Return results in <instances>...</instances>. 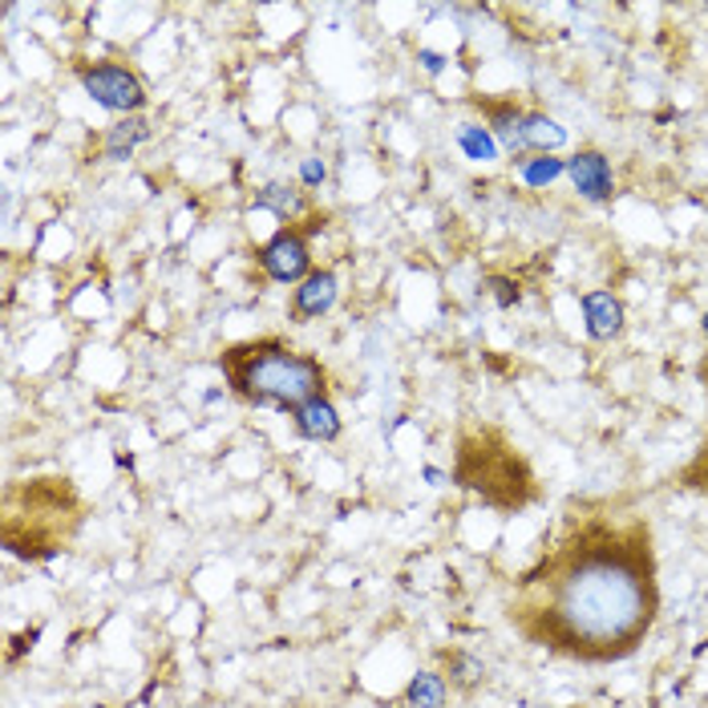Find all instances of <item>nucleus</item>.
I'll use <instances>...</instances> for the list:
<instances>
[{"mask_svg":"<svg viewBox=\"0 0 708 708\" xmlns=\"http://www.w3.org/2000/svg\"><path fill=\"white\" fill-rule=\"evenodd\" d=\"M656 608L647 526L620 514H587L523 575L511 620L538 647L608 664L640 647Z\"/></svg>","mask_w":708,"mask_h":708,"instance_id":"nucleus-1","label":"nucleus"},{"mask_svg":"<svg viewBox=\"0 0 708 708\" xmlns=\"http://www.w3.org/2000/svg\"><path fill=\"white\" fill-rule=\"evenodd\" d=\"M219 368L232 393L247 405L300 409L312 397H324V368L312 356L296 353L283 341H244L219 356Z\"/></svg>","mask_w":708,"mask_h":708,"instance_id":"nucleus-2","label":"nucleus"},{"mask_svg":"<svg viewBox=\"0 0 708 708\" xmlns=\"http://www.w3.org/2000/svg\"><path fill=\"white\" fill-rule=\"evenodd\" d=\"M453 478L458 486L474 490L478 498L490 502V506H523L530 494H535V482H530V470L518 453L498 438V433H465L462 446H458V465H453Z\"/></svg>","mask_w":708,"mask_h":708,"instance_id":"nucleus-3","label":"nucleus"},{"mask_svg":"<svg viewBox=\"0 0 708 708\" xmlns=\"http://www.w3.org/2000/svg\"><path fill=\"white\" fill-rule=\"evenodd\" d=\"M33 506V526L29 535L17 543V555H29V559H45V555H57L62 543L74 535L77 526V498L74 490L65 486V478H37L21 490Z\"/></svg>","mask_w":708,"mask_h":708,"instance_id":"nucleus-4","label":"nucleus"},{"mask_svg":"<svg viewBox=\"0 0 708 708\" xmlns=\"http://www.w3.org/2000/svg\"><path fill=\"white\" fill-rule=\"evenodd\" d=\"M77 82H82V89L98 101L101 110L110 114H135L147 106V89H142L135 69H126V65H114V62L82 65V69H77Z\"/></svg>","mask_w":708,"mask_h":708,"instance_id":"nucleus-5","label":"nucleus"},{"mask_svg":"<svg viewBox=\"0 0 708 708\" xmlns=\"http://www.w3.org/2000/svg\"><path fill=\"white\" fill-rule=\"evenodd\" d=\"M259 268L268 271L276 283H296L312 276V251L308 235L300 227H280L268 244L259 247Z\"/></svg>","mask_w":708,"mask_h":708,"instance_id":"nucleus-6","label":"nucleus"},{"mask_svg":"<svg viewBox=\"0 0 708 708\" xmlns=\"http://www.w3.org/2000/svg\"><path fill=\"white\" fill-rule=\"evenodd\" d=\"M567 174H571L575 191L591 203H603L611 199V162L599 154V150H579L571 162H567Z\"/></svg>","mask_w":708,"mask_h":708,"instance_id":"nucleus-7","label":"nucleus"},{"mask_svg":"<svg viewBox=\"0 0 708 708\" xmlns=\"http://www.w3.org/2000/svg\"><path fill=\"white\" fill-rule=\"evenodd\" d=\"M336 292H341V283L332 271H312L308 280H300V288L292 292V312L296 320H317L324 317L332 304H336Z\"/></svg>","mask_w":708,"mask_h":708,"instance_id":"nucleus-8","label":"nucleus"},{"mask_svg":"<svg viewBox=\"0 0 708 708\" xmlns=\"http://www.w3.org/2000/svg\"><path fill=\"white\" fill-rule=\"evenodd\" d=\"M579 304H583V324H587V336H591V341H611V336H620V332H623L620 296L587 292Z\"/></svg>","mask_w":708,"mask_h":708,"instance_id":"nucleus-9","label":"nucleus"},{"mask_svg":"<svg viewBox=\"0 0 708 708\" xmlns=\"http://www.w3.org/2000/svg\"><path fill=\"white\" fill-rule=\"evenodd\" d=\"M292 417H296L300 438H308V441L341 438V414H336V405H332L329 397H312V401H304L300 409H292Z\"/></svg>","mask_w":708,"mask_h":708,"instance_id":"nucleus-10","label":"nucleus"},{"mask_svg":"<svg viewBox=\"0 0 708 708\" xmlns=\"http://www.w3.org/2000/svg\"><path fill=\"white\" fill-rule=\"evenodd\" d=\"M567 147V130L547 114H523V150L550 154V150Z\"/></svg>","mask_w":708,"mask_h":708,"instance_id":"nucleus-11","label":"nucleus"},{"mask_svg":"<svg viewBox=\"0 0 708 708\" xmlns=\"http://www.w3.org/2000/svg\"><path fill=\"white\" fill-rule=\"evenodd\" d=\"M150 126L147 118H122L118 126H110V135H106V159H130L138 150V142H147Z\"/></svg>","mask_w":708,"mask_h":708,"instance_id":"nucleus-12","label":"nucleus"},{"mask_svg":"<svg viewBox=\"0 0 708 708\" xmlns=\"http://www.w3.org/2000/svg\"><path fill=\"white\" fill-rule=\"evenodd\" d=\"M458 147L465 150V159L474 162L498 159V138L490 135V126H458Z\"/></svg>","mask_w":708,"mask_h":708,"instance_id":"nucleus-13","label":"nucleus"},{"mask_svg":"<svg viewBox=\"0 0 708 708\" xmlns=\"http://www.w3.org/2000/svg\"><path fill=\"white\" fill-rule=\"evenodd\" d=\"M562 171H567V162L550 159V154H523V159H518V174H523L526 186H547L555 183Z\"/></svg>","mask_w":708,"mask_h":708,"instance_id":"nucleus-14","label":"nucleus"},{"mask_svg":"<svg viewBox=\"0 0 708 708\" xmlns=\"http://www.w3.org/2000/svg\"><path fill=\"white\" fill-rule=\"evenodd\" d=\"M405 700H409L414 708H441L446 705V680L433 676V672H421V676H414Z\"/></svg>","mask_w":708,"mask_h":708,"instance_id":"nucleus-15","label":"nucleus"},{"mask_svg":"<svg viewBox=\"0 0 708 708\" xmlns=\"http://www.w3.org/2000/svg\"><path fill=\"white\" fill-rule=\"evenodd\" d=\"M256 207L259 211H276L280 219H288V215H296L300 211V195L296 191H288V186H280V183H271V186H264L256 195Z\"/></svg>","mask_w":708,"mask_h":708,"instance_id":"nucleus-16","label":"nucleus"},{"mask_svg":"<svg viewBox=\"0 0 708 708\" xmlns=\"http://www.w3.org/2000/svg\"><path fill=\"white\" fill-rule=\"evenodd\" d=\"M324 174H329V167H324L320 159H304V162H300V179H304L308 186H320V183H324Z\"/></svg>","mask_w":708,"mask_h":708,"instance_id":"nucleus-17","label":"nucleus"},{"mask_svg":"<svg viewBox=\"0 0 708 708\" xmlns=\"http://www.w3.org/2000/svg\"><path fill=\"white\" fill-rule=\"evenodd\" d=\"M453 664H458V684H478V680H482V664H478V659L458 656Z\"/></svg>","mask_w":708,"mask_h":708,"instance_id":"nucleus-18","label":"nucleus"},{"mask_svg":"<svg viewBox=\"0 0 708 708\" xmlns=\"http://www.w3.org/2000/svg\"><path fill=\"white\" fill-rule=\"evenodd\" d=\"M421 62H426L429 74H438V69H441V57H438V53H421Z\"/></svg>","mask_w":708,"mask_h":708,"instance_id":"nucleus-19","label":"nucleus"},{"mask_svg":"<svg viewBox=\"0 0 708 708\" xmlns=\"http://www.w3.org/2000/svg\"><path fill=\"white\" fill-rule=\"evenodd\" d=\"M700 385H705V393H708V353H705V361H700Z\"/></svg>","mask_w":708,"mask_h":708,"instance_id":"nucleus-20","label":"nucleus"},{"mask_svg":"<svg viewBox=\"0 0 708 708\" xmlns=\"http://www.w3.org/2000/svg\"><path fill=\"white\" fill-rule=\"evenodd\" d=\"M705 336H708V312H705Z\"/></svg>","mask_w":708,"mask_h":708,"instance_id":"nucleus-21","label":"nucleus"}]
</instances>
